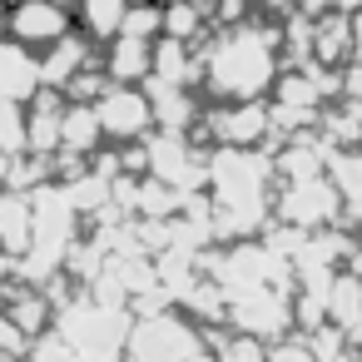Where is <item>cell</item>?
I'll list each match as a JSON object with an SVG mask.
<instances>
[{"mask_svg": "<svg viewBox=\"0 0 362 362\" xmlns=\"http://www.w3.org/2000/svg\"><path fill=\"white\" fill-rule=\"evenodd\" d=\"M283 75L278 30L273 25H218V35L199 50V85L218 105H253L268 100Z\"/></svg>", "mask_w": 362, "mask_h": 362, "instance_id": "cell-1", "label": "cell"}, {"mask_svg": "<svg viewBox=\"0 0 362 362\" xmlns=\"http://www.w3.org/2000/svg\"><path fill=\"white\" fill-rule=\"evenodd\" d=\"M204 179L214 189V214L223 218V228L243 233L263 218L268 209V179L273 169L253 154V149H218L204 164Z\"/></svg>", "mask_w": 362, "mask_h": 362, "instance_id": "cell-2", "label": "cell"}, {"mask_svg": "<svg viewBox=\"0 0 362 362\" xmlns=\"http://www.w3.org/2000/svg\"><path fill=\"white\" fill-rule=\"evenodd\" d=\"M55 332L75 347L80 362H124L129 342V313L100 298H80L55 313Z\"/></svg>", "mask_w": 362, "mask_h": 362, "instance_id": "cell-3", "label": "cell"}, {"mask_svg": "<svg viewBox=\"0 0 362 362\" xmlns=\"http://www.w3.org/2000/svg\"><path fill=\"white\" fill-rule=\"evenodd\" d=\"M124 362H209L204 357V332L179 317V313H149L129 322Z\"/></svg>", "mask_w": 362, "mask_h": 362, "instance_id": "cell-4", "label": "cell"}, {"mask_svg": "<svg viewBox=\"0 0 362 362\" xmlns=\"http://www.w3.org/2000/svg\"><path fill=\"white\" fill-rule=\"evenodd\" d=\"M6 35L40 55V50L60 45L65 35H75V11L55 6V0H16L6 11Z\"/></svg>", "mask_w": 362, "mask_h": 362, "instance_id": "cell-5", "label": "cell"}, {"mask_svg": "<svg viewBox=\"0 0 362 362\" xmlns=\"http://www.w3.org/2000/svg\"><path fill=\"white\" fill-rule=\"evenodd\" d=\"M95 115H100L105 139H115V144H134V139L154 134V105H149L144 85H110L95 100Z\"/></svg>", "mask_w": 362, "mask_h": 362, "instance_id": "cell-6", "label": "cell"}, {"mask_svg": "<svg viewBox=\"0 0 362 362\" xmlns=\"http://www.w3.org/2000/svg\"><path fill=\"white\" fill-rule=\"evenodd\" d=\"M337 209H342L337 184H327L322 174H308V179H293V189L283 194V209L278 214L293 228H327L337 218Z\"/></svg>", "mask_w": 362, "mask_h": 362, "instance_id": "cell-7", "label": "cell"}, {"mask_svg": "<svg viewBox=\"0 0 362 362\" xmlns=\"http://www.w3.org/2000/svg\"><path fill=\"white\" fill-rule=\"evenodd\" d=\"M209 129H214L218 149H258V144L273 134L268 100H253V105H218V110L209 115Z\"/></svg>", "mask_w": 362, "mask_h": 362, "instance_id": "cell-8", "label": "cell"}, {"mask_svg": "<svg viewBox=\"0 0 362 362\" xmlns=\"http://www.w3.org/2000/svg\"><path fill=\"white\" fill-rule=\"evenodd\" d=\"M40 95V55L16 45L11 35H0V100L30 105Z\"/></svg>", "mask_w": 362, "mask_h": 362, "instance_id": "cell-9", "label": "cell"}, {"mask_svg": "<svg viewBox=\"0 0 362 362\" xmlns=\"http://www.w3.org/2000/svg\"><path fill=\"white\" fill-rule=\"evenodd\" d=\"M95 65V45L85 40V35H65L60 45H50V50H40V90H70V80L75 75H85Z\"/></svg>", "mask_w": 362, "mask_h": 362, "instance_id": "cell-10", "label": "cell"}, {"mask_svg": "<svg viewBox=\"0 0 362 362\" xmlns=\"http://www.w3.org/2000/svg\"><path fill=\"white\" fill-rule=\"evenodd\" d=\"M100 70L110 85H144L149 70H154V45L149 40H129V35H115L100 55Z\"/></svg>", "mask_w": 362, "mask_h": 362, "instance_id": "cell-11", "label": "cell"}, {"mask_svg": "<svg viewBox=\"0 0 362 362\" xmlns=\"http://www.w3.org/2000/svg\"><path fill=\"white\" fill-rule=\"evenodd\" d=\"M134 0H75V21H80V35L90 45H110L119 30H124V16H129Z\"/></svg>", "mask_w": 362, "mask_h": 362, "instance_id": "cell-12", "label": "cell"}, {"mask_svg": "<svg viewBox=\"0 0 362 362\" xmlns=\"http://www.w3.org/2000/svg\"><path fill=\"white\" fill-rule=\"evenodd\" d=\"M100 139H105V129H100L95 105L65 100V115H60V154L85 159V154H95V144H100Z\"/></svg>", "mask_w": 362, "mask_h": 362, "instance_id": "cell-13", "label": "cell"}, {"mask_svg": "<svg viewBox=\"0 0 362 362\" xmlns=\"http://www.w3.org/2000/svg\"><path fill=\"white\" fill-rule=\"evenodd\" d=\"M25 154V105L21 100H0V159Z\"/></svg>", "mask_w": 362, "mask_h": 362, "instance_id": "cell-14", "label": "cell"}, {"mask_svg": "<svg viewBox=\"0 0 362 362\" xmlns=\"http://www.w3.org/2000/svg\"><path fill=\"white\" fill-rule=\"evenodd\" d=\"M25 362H80V357H75V347L50 327V332H40L35 342H25Z\"/></svg>", "mask_w": 362, "mask_h": 362, "instance_id": "cell-15", "label": "cell"}, {"mask_svg": "<svg viewBox=\"0 0 362 362\" xmlns=\"http://www.w3.org/2000/svg\"><path fill=\"white\" fill-rule=\"evenodd\" d=\"M268 362H317V357H313L308 337H278V342H268Z\"/></svg>", "mask_w": 362, "mask_h": 362, "instance_id": "cell-16", "label": "cell"}, {"mask_svg": "<svg viewBox=\"0 0 362 362\" xmlns=\"http://www.w3.org/2000/svg\"><path fill=\"white\" fill-rule=\"evenodd\" d=\"M347 30H352V60L362 65V11H352V16H347Z\"/></svg>", "mask_w": 362, "mask_h": 362, "instance_id": "cell-17", "label": "cell"}, {"mask_svg": "<svg viewBox=\"0 0 362 362\" xmlns=\"http://www.w3.org/2000/svg\"><path fill=\"white\" fill-rule=\"evenodd\" d=\"M6 273H16V258H11V253H0V278H6Z\"/></svg>", "mask_w": 362, "mask_h": 362, "instance_id": "cell-18", "label": "cell"}]
</instances>
